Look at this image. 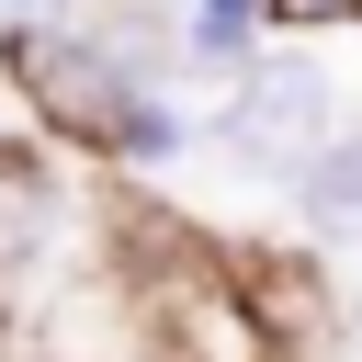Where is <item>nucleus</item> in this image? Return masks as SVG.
Masks as SVG:
<instances>
[{"label": "nucleus", "instance_id": "obj_1", "mask_svg": "<svg viewBox=\"0 0 362 362\" xmlns=\"http://www.w3.org/2000/svg\"><path fill=\"white\" fill-rule=\"evenodd\" d=\"M0 45H11V79H23V102H34L45 124L124 147V124H136L147 79H136L102 34H79V23H34V34H0Z\"/></svg>", "mask_w": 362, "mask_h": 362}, {"label": "nucleus", "instance_id": "obj_2", "mask_svg": "<svg viewBox=\"0 0 362 362\" xmlns=\"http://www.w3.org/2000/svg\"><path fill=\"white\" fill-rule=\"evenodd\" d=\"M317 124H328V79L317 68H249L238 113H226V147L238 158H317Z\"/></svg>", "mask_w": 362, "mask_h": 362}, {"label": "nucleus", "instance_id": "obj_3", "mask_svg": "<svg viewBox=\"0 0 362 362\" xmlns=\"http://www.w3.org/2000/svg\"><path fill=\"white\" fill-rule=\"evenodd\" d=\"M181 362H272V317L215 294V283H192L181 294Z\"/></svg>", "mask_w": 362, "mask_h": 362}, {"label": "nucleus", "instance_id": "obj_4", "mask_svg": "<svg viewBox=\"0 0 362 362\" xmlns=\"http://www.w3.org/2000/svg\"><path fill=\"white\" fill-rule=\"evenodd\" d=\"M294 192H305V215H317L328 238H362V136H328V147L294 170Z\"/></svg>", "mask_w": 362, "mask_h": 362}, {"label": "nucleus", "instance_id": "obj_5", "mask_svg": "<svg viewBox=\"0 0 362 362\" xmlns=\"http://www.w3.org/2000/svg\"><path fill=\"white\" fill-rule=\"evenodd\" d=\"M272 23H362V0H272Z\"/></svg>", "mask_w": 362, "mask_h": 362}, {"label": "nucleus", "instance_id": "obj_6", "mask_svg": "<svg viewBox=\"0 0 362 362\" xmlns=\"http://www.w3.org/2000/svg\"><path fill=\"white\" fill-rule=\"evenodd\" d=\"M34 23H68V0H0V34H34Z\"/></svg>", "mask_w": 362, "mask_h": 362}]
</instances>
